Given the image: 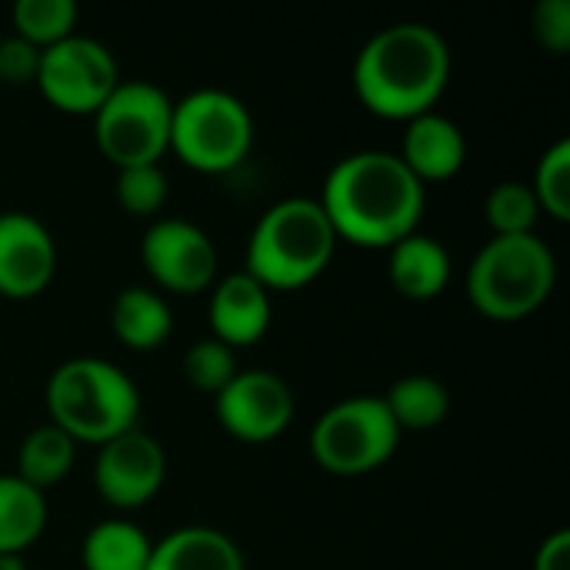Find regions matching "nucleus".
<instances>
[{"instance_id": "f257e3e1", "label": "nucleus", "mask_w": 570, "mask_h": 570, "mask_svg": "<svg viewBox=\"0 0 570 570\" xmlns=\"http://www.w3.org/2000/svg\"><path fill=\"white\" fill-rule=\"evenodd\" d=\"M337 240L387 250L417 230L428 187L391 150H357L341 157L317 197Z\"/></svg>"}, {"instance_id": "f03ea898", "label": "nucleus", "mask_w": 570, "mask_h": 570, "mask_svg": "<svg viewBox=\"0 0 570 570\" xmlns=\"http://www.w3.org/2000/svg\"><path fill=\"white\" fill-rule=\"evenodd\" d=\"M451 80L448 40L417 20L377 30L354 60L357 100L384 120H414L438 107Z\"/></svg>"}, {"instance_id": "7ed1b4c3", "label": "nucleus", "mask_w": 570, "mask_h": 570, "mask_svg": "<svg viewBox=\"0 0 570 570\" xmlns=\"http://www.w3.org/2000/svg\"><path fill=\"white\" fill-rule=\"evenodd\" d=\"M337 234L314 197H287L267 207L247 240L244 271L274 291L314 284L337 254Z\"/></svg>"}, {"instance_id": "20e7f679", "label": "nucleus", "mask_w": 570, "mask_h": 570, "mask_svg": "<svg viewBox=\"0 0 570 570\" xmlns=\"http://www.w3.org/2000/svg\"><path fill=\"white\" fill-rule=\"evenodd\" d=\"M47 414L77 444H107L140 421V391L104 357H70L47 381Z\"/></svg>"}, {"instance_id": "39448f33", "label": "nucleus", "mask_w": 570, "mask_h": 570, "mask_svg": "<svg viewBox=\"0 0 570 570\" xmlns=\"http://www.w3.org/2000/svg\"><path fill=\"white\" fill-rule=\"evenodd\" d=\"M558 284L554 250L538 237H491L468 267V297L488 321H524Z\"/></svg>"}, {"instance_id": "423d86ee", "label": "nucleus", "mask_w": 570, "mask_h": 570, "mask_svg": "<svg viewBox=\"0 0 570 570\" xmlns=\"http://www.w3.org/2000/svg\"><path fill=\"white\" fill-rule=\"evenodd\" d=\"M254 144V117L230 90L204 87L174 100L170 150L200 174H227L240 167Z\"/></svg>"}, {"instance_id": "0eeeda50", "label": "nucleus", "mask_w": 570, "mask_h": 570, "mask_svg": "<svg viewBox=\"0 0 570 570\" xmlns=\"http://www.w3.org/2000/svg\"><path fill=\"white\" fill-rule=\"evenodd\" d=\"M401 438L384 397L361 394L337 401L314 421L311 454L327 474L357 478L384 468L397 454Z\"/></svg>"}, {"instance_id": "6e6552de", "label": "nucleus", "mask_w": 570, "mask_h": 570, "mask_svg": "<svg viewBox=\"0 0 570 570\" xmlns=\"http://www.w3.org/2000/svg\"><path fill=\"white\" fill-rule=\"evenodd\" d=\"M174 100L150 80H120L117 90L94 114V137L100 154L120 167L160 164L170 150Z\"/></svg>"}, {"instance_id": "1a4fd4ad", "label": "nucleus", "mask_w": 570, "mask_h": 570, "mask_svg": "<svg viewBox=\"0 0 570 570\" xmlns=\"http://www.w3.org/2000/svg\"><path fill=\"white\" fill-rule=\"evenodd\" d=\"M37 90L50 107L73 117H94L104 100L117 90L120 70L110 47L94 37H67L40 53Z\"/></svg>"}, {"instance_id": "9d476101", "label": "nucleus", "mask_w": 570, "mask_h": 570, "mask_svg": "<svg viewBox=\"0 0 570 570\" xmlns=\"http://www.w3.org/2000/svg\"><path fill=\"white\" fill-rule=\"evenodd\" d=\"M140 261L167 294H200L217 284V247L204 227L180 217H157L144 240Z\"/></svg>"}, {"instance_id": "9b49d317", "label": "nucleus", "mask_w": 570, "mask_h": 570, "mask_svg": "<svg viewBox=\"0 0 570 570\" xmlns=\"http://www.w3.org/2000/svg\"><path fill=\"white\" fill-rule=\"evenodd\" d=\"M294 407L291 384L264 367L237 371L234 381L214 397L217 424L244 444L277 441L291 428Z\"/></svg>"}, {"instance_id": "f8f14e48", "label": "nucleus", "mask_w": 570, "mask_h": 570, "mask_svg": "<svg viewBox=\"0 0 570 570\" xmlns=\"http://www.w3.org/2000/svg\"><path fill=\"white\" fill-rule=\"evenodd\" d=\"M94 484L97 494L117 511H137L150 504L167 481V454L154 434L134 428L97 448Z\"/></svg>"}, {"instance_id": "ddd939ff", "label": "nucleus", "mask_w": 570, "mask_h": 570, "mask_svg": "<svg viewBox=\"0 0 570 570\" xmlns=\"http://www.w3.org/2000/svg\"><path fill=\"white\" fill-rule=\"evenodd\" d=\"M57 274V244L50 230L23 210L0 214V297L30 301Z\"/></svg>"}, {"instance_id": "4468645a", "label": "nucleus", "mask_w": 570, "mask_h": 570, "mask_svg": "<svg viewBox=\"0 0 570 570\" xmlns=\"http://www.w3.org/2000/svg\"><path fill=\"white\" fill-rule=\"evenodd\" d=\"M210 337L234 347H250L271 331L274 294L257 284L247 271H234L210 287Z\"/></svg>"}, {"instance_id": "2eb2a0df", "label": "nucleus", "mask_w": 570, "mask_h": 570, "mask_svg": "<svg viewBox=\"0 0 570 570\" xmlns=\"http://www.w3.org/2000/svg\"><path fill=\"white\" fill-rule=\"evenodd\" d=\"M397 157L407 164V170L424 187L441 184V180H451V177H458L464 170L468 137L451 117H444L438 110H428V114L407 120Z\"/></svg>"}, {"instance_id": "dca6fc26", "label": "nucleus", "mask_w": 570, "mask_h": 570, "mask_svg": "<svg viewBox=\"0 0 570 570\" xmlns=\"http://www.w3.org/2000/svg\"><path fill=\"white\" fill-rule=\"evenodd\" d=\"M451 274H454L451 254L431 234L414 230L394 247H387V277L404 301L424 304L441 297L451 284Z\"/></svg>"}, {"instance_id": "f3484780", "label": "nucleus", "mask_w": 570, "mask_h": 570, "mask_svg": "<svg viewBox=\"0 0 570 570\" xmlns=\"http://www.w3.org/2000/svg\"><path fill=\"white\" fill-rule=\"evenodd\" d=\"M147 570H247V561L230 534L190 524L154 541Z\"/></svg>"}, {"instance_id": "a211bd4d", "label": "nucleus", "mask_w": 570, "mask_h": 570, "mask_svg": "<svg viewBox=\"0 0 570 570\" xmlns=\"http://www.w3.org/2000/svg\"><path fill=\"white\" fill-rule=\"evenodd\" d=\"M110 331L130 351H157L174 334V311L150 287H124L110 307Z\"/></svg>"}, {"instance_id": "6ab92c4d", "label": "nucleus", "mask_w": 570, "mask_h": 570, "mask_svg": "<svg viewBox=\"0 0 570 570\" xmlns=\"http://www.w3.org/2000/svg\"><path fill=\"white\" fill-rule=\"evenodd\" d=\"M150 554L154 541L147 538V531L124 518L94 524L80 544L83 570H147Z\"/></svg>"}, {"instance_id": "aec40b11", "label": "nucleus", "mask_w": 570, "mask_h": 570, "mask_svg": "<svg viewBox=\"0 0 570 570\" xmlns=\"http://www.w3.org/2000/svg\"><path fill=\"white\" fill-rule=\"evenodd\" d=\"M43 528L47 494L17 474H0V554H23L40 541Z\"/></svg>"}, {"instance_id": "412c9836", "label": "nucleus", "mask_w": 570, "mask_h": 570, "mask_svg": "<svg viewBox=\"0 0 570 570\" xmlns=\"http://www.w3.org/2000/svg\"><path fill=\"white\" fill-rule=\"evenodd\" d=\"M73 461H77V441L47 421L23 438L17 451V478L47 494L73 471Z\"/></svg>"}, {"instance_id": "4be33fe9", "label": "nucleus", "mask_w": 570, "mask_h": 570, "mask_svg": "<svg viewBox=\"0 0 570 570\" xmlns=\"http://www.w3.org/2000/svg\"><path fill=\"white\" fill-rule=\"evenodd\" d=\"M384 404L394 417V424L414 434L434 431L444 424L448 411H451V394L441 381L428 377V374H407L401 381L391 384V391L384 394Z\"/></svg>"}, {"instance_id": "5701e85b", "label": "nucleus", "mask_w": 570, "mask_h": 570, "mask_svg": "<svg viewBox=\"0 0 570 570\" xmlns=\"http://www.w3.org/2000/svg\"><path fill=\"white\" fill-rule=\"evenodd\" d=\"M77 3L73 0H17L10 10L13 33L33 43L37 50H47L77 30Z\"/></svg>"}, {"instance_id": "b1692460", "label": "nucleus", "mask_w": 570, "mask_h": 570, "mask_svg": "<svg viewBox=\"0 0 570 570\" xmlns=\"http://www.w3.org/2000/svg\"><path fill=\"white\" fill-rule=\"evenodd\" d=\"M484 217H488V227L494 230V237H524V234H534L541 204H538L531 184L501 180L484 200Z\"/></svg>"}, {"instance_id": "393cba45", "label": "nucleus", "mask_w": 570, "mask_h": 570, "mask_svg": "<svg viewBox=\"0 0 570 570\" xmlns=\"http://www.w3.org/2000/svg\"><path fill=\"white\" fill-rule=\"evenodd\" d=\"M531 190L541 204V214L554 217V220H570V140L561 137L554 140L534 170Z\"/></svg>"}, {"instance_id": "a878e982", "label": "nucleus", "mask_w": 570, "mask_h": 570, "mask_svg": "<svg viewBox=\"0 0 570 570\" xmlns=\"http://www.w3.org/2000/svg\"><path fill=\"white\" fill-rule=\"evenodd\" d=\"M237 354L220 344L217 337H204V341H194L184 354V377L194 391L200 394H210L217 397L237 374Z\"/></svg>"}, {"instance_id": "bb28decb", "label": "nucleus", "mask_w": 570, "mask_h": 570, "mask_svg": "<svg viewBox=\"0 0 570 570\" xmlns=\"http://www.w3.org/2000/svg\"><path fill=\"white\" fill-rule=\"evenodd\" d=\"M117 204L130 214V217H157L167 204V174L160 164H144V167H120L117 170Z\"/></svg>"}, {"instance_id": "cd10ccee", "label": "nucleus", "mask_w": 570, "mask_h": 570, "mask_svg": "<svg viewBox=\"0 0 570 570\" xmlns=\"http://www.w3.org/2000/svg\"><path fill=\"white\" fill-rule=\"evenodd\" d=\"M531 33L551 53L570 50V0H538L531 10Z\"/></svg>"}, {"instance_id": "c85d7f7f", "label": "nucleus", "mask_w": 570, "mask_h": 570, "mask_svg": "<svg viewBox=\"0 0 570 570\" xmlns=\"http://www.w3.org/2000/svg\"><path fill=\"white\" fill-rule=\"evenodd\" d=\"M40 53L33 43H27L23 37L10 33L0 40V83L10 87H27L37 80V67H40Z\"/></svg>"}, {"instance_id": "c756f323", "label": "nucleus", "mask_w": 570, "mask_h": 570, "mask_svg": "<svg viewBox=\"0 0 570 570\" xmlns=\"http://www.w3.org/2000/svg\"><path fill=\"white\" fill-rule=\"evenodd\" d=\"M534 570H570V531H554L534 554Z\"/></svg>"}, {"instance_id": "7c9ffc66", "label": "nucleus", "mask_w": 570, "mask_h": 570, "mask_svg": "<svg viewBox=\"0 0 570 570\" xmlns=\"http://www.w3.org/2000/svg\"><path fill=\"white\" fill-rule=\"evenodd\" d=\"M0 570H27L23 554H0Z\"/></svg>"}]
</instances>
